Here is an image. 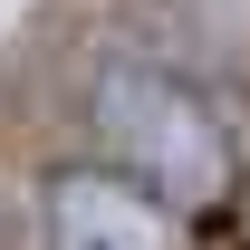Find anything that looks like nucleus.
I'll return each instance as SVG.
<instances>
[{"label":"nucleus","mask_w":250,"mask_h":250,"mask_svg":"<svg viewBox=\"0 0 250 250\" xmlns=\"http://www.w3.org/2000/svg\"><path fill=\"white\" fill-rule=\"evenodd\" d=\"M87 116H96V135L145 173L154 202L202 212V202L231 192V135H221V116L173 77V67H154V58H106Z\"/></svg>","instance_id":"f257e3e1"},{"label":"nucleus","mask_w":250,"mask_h":250,"mask_svg":"<svg viewBox=\"0 0 250 250\" xmlns=\"http://www.w3.org/2000/svg\"><path fill=\"white\" fill-rule=\"evenodd\" d=\"M48 250H164V202L125 173H58L48 183Z\"/></svg>","instance_id":"f03ea898"}]
</instances>
